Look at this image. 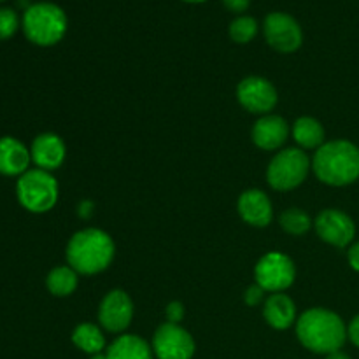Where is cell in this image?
<instances>
[{
    "label": "cell",
    "instance_id": "cell-1",
    "mask_svg": "<svg viewBox=\"0 0 359 359\" xmlns=\"http://www.w3.org/2000/svg\"><path fill=\"white\" fill-rule=\"evenodd\" d=\"M297 337L302 346L316 354L340 351L347 340V326L337 312L325 307H312L297 319Z\"/></svg>",
    "mask_w": 359,
    "mask_h": 359
},
{
    "label": "cell",
    "instance_id": "cell-2",
    "mask_svg": "<svg viewBox=\"0 0 359 359\" xmlns=\"http://www.w3.org/2000/svg\"><path fill=\"white\" fill-rule=\"evenodd\" d=\"M67 265L79 276H97L112 265L116 244L107 231L100 228H83L67 244Z\"/></svg>",
    "mask_w": 359,
    "mask_h": 359
},
{
    "label": "cell",
    "instance_id": "cell-3",
    "mask_svg": "<svg viewBox=\"0 0 359 359\" xmlns=\"http://www.w3.org/2000/svg\"><path fill=\"white\" fill-rule=\"evenodd\" d=\"M312 172L326 186L353 184L359 179V147L346 139L325 142L314 153Z\"/></svg>",
    "mask_w": 359,
    "mask_h": 359
},
{
    "label": "cell",
    "instance_id": "cell-4",
    "mask_svg": "<svg viewBox=\"0 0 359 359\" xmlns=\"http://www.w3.org/2000/svg\"><path fill=\"white\" fill-rule=\"evenodd\" d=\"M67 14L51 2L32 4L23 14V32L37 46H55L67 32Z\"/></svg>",
    "mask_w": 359,
    "mask_h": 359
},
{
    "label": "cell",
    "instance_id": "cell-5",
    "mask_svg": "<svg viewBox=\"0 0 359 359\" xmlns=\"http://www.w3.org/2000/svg\"><path fill=\"white\" fill-rule=\"evenodd\" d=\"M312 170V160L300 147H287L273 154L266 167V182L276 191H291L304 184Z\"/></svg>",
    "mask_w": 359,
    "mask_h": 359
},
{
    "label": "cell",
    "instance_id": "cell-6",
    "mask_svg": "<svg viewBox=\"0 0 359 359\" xmlns=\"http://www.w3.org/2000/svg\"><path fill=\"white\" fill-rule=\"evenodd\" d=\"M16 195L21 205L28 212H49L58 202V181L53 177L51 172L32 168V170H27L18 179Z\"/></svg>",
    "mask_w": 359,
    "mask_h": 359
},
{
    "label": "cell",
    "instance_id": "cell-7",
    "mask_svg": "<svg viewBox=\"0 0 359 359\" xmlns=\"http://www.w3.org/2000/svg\"><path fill=\"white\" fill-rule=\"evenodd\" d=\"M255 279L266 293H284L297 279V265L284 252L270 251L256 263Z\"/></svg>",
    "mask_w": 359,
    "mask_h": 359
},
{
    "label": "cell",
    "instance_id": "cell-8",
    "mask_svg": "<svg viewBox=\"0 0 359 359\" xmlns=\"http://www.w3.org/2000/svg\"><path fill=\"white\" fill-rule=\"evenodd\" d=\"M153 353L156 359H191L196 344L191 333L181 325L165 321L153 335Z\"/></svg>",
    "mask_w": 359,
    "mask_h": 359
},
{
    "label": "cell",
    "instance_id": "cell-9",
    "mask_svg": "<svg viewBox=\"0 0 359 359\" xmlns=\"http://www.w3.org/2000/svg\"><path fill=\"white\" fill-rule=\"evenodd\" d=\"M135 314L133 300L123 290H111L98 305V325L104 332L123 335L130 328Z\"/></svg>",
    "mask_w": 359,
    "mask_h": 359
},
{
    "label": "cell",
    "instance_id": "cell-10",
    "mask_svg": "<svg viewBox=\"0 0 359 359\" xmlns=\"http://www.w3.org/2000/svg\"><path fill=\"white\" fill-rule=\"evenodd\" d=\"M237 100L248 112L256 116L272 114L279 102V93L269 79L262 76H248L238 83Z\"/></svg>",
    "mask_w": 359,
    "mask_h": 359
},
{
    "label": "cell",
    "instance_id": "cell-11",
    "mask_svg": "<svg viewBox=\"0 0 359 359\" xmlns=\"http://www.w3.org/2000/svg\"><path fill=\"white\" fill-rule=\"evenodd\" d=\"M263 34L270 48L284 55L298 51L304 42L302 27L291 14L286 13H270L263 21Z\"/></svg>",
    "mask_w": 359,
    "mask_h": 359
},
{
    "label": "cell",
    "instance_id": "cell-12",
    "mask_svg": "<svg viewBox=\"0 0 359 359\" xmlns=\"http://www.w3.org/2000/svg\"><path fill=\"white\" fill-rule=\"evenodd\" d=\"M314 230L318 237L333 248H347L356 237L353 217L340 209H325L316 216Z\"/></svg>",
    "mask_w": 359,
    "mask_h": 359
},
{
    "label": "cell",
    "instance_id": "cell-13",
    "mask_svg": "<svg viewBox=\"0 0 359 359\" xmlns=\"http://www.w3.org/2000/svg\"><path fill=\"white\" fill-rule=\"evenodd\" d=\"M291 135V126L283 116H259L252 125L251 139L262 151H279Z\"/></svg>",
    "mask_w": 359,
    "mask_h": 359
},
{
    "label": "cell",
    "instance_id": "cell-14",
    "mask_svg": "<svg viewBox=\"0 0 359 359\" xmlns=\"http://www.w3.org/2000/svg\"><path fill=\"white\" fill-rule=\"evenodd\" d=\"M237 212L244 223L255 228H266L273 221V205L265 191L245 189L237 200Z\"/></svg>",
    "mask_w": 359,
    "mask_h": 359
},
{
    "label": "cell",
    "instance_id": "cell-15",
    "mask_svg": "<svg viewBox=\"0 0 359 359\" xmlns=\"http://www.w3.org/2000/svg\"><path fill=\"white\" fill-rule=\"evenodd\" d=\"M32 161L37 168L46 172H53L60 168L65 161L67 146L63 139L56 133H41L34 139L30 147Z\"/></svg>",
    "mask_w": 359,
    "mask_h": 359
},
{
    "label": "cell",
    "instance_id": "cell-16",
    "mask_svg": "<svg viewBox=\"0 0 359 359\" xmlns=\"http://www.w3.org/2000/svg\"><path fill=\"white\" fill-rule=\"evenodd\" d=\"M263 318L273 330H290L297 325V304L286 293H270L263 304Z\"/></svg>",
    "mask_w": 359,
    "mask_h": 359
},
{
    "label": "cell",
    "instance_id": "cell-17",
    "mask_svg": "<svg viewBox=\"0 0 359 359\" xmlns=\"http://www.w3.org/2000/svg\"><path fill=\"white\" fill-rule=\"evenodd\" d=\"M30 151L14 137H0V174L23 175L30 170Z\"/></svg>",
    "mask_w": 359,
    "mask_h": 359
},
{
    "label": "cell",
    "instance_id": "cell-18",
    "mask_svg": "<svg viewBox=\"0 0 359 359\" xmlns=\"http://www.w3.org/2000/svg\"><path fill=\"white\" fill-rule=\"evenodd\" d=\"M107 359H154L153 347L139 335L123 333L105 349Z\"/></svg>",
    "mask_w": 359,
    "mask_h": 359
},
{
    "label": "cell",
    "instance_id": "cell-19",
    "mask_svg": "<svg viewBox=\"0 0 359 359\" xmlns=\"http://www.w3.org/2000/svg\"><path fill=\"white\" fill-rule=\"evenodd\" d=\"M291 135H293L298 147L304 149L305 153L311 149L318 151L326 142L325 126L321 125V121L312 118V116H302V118H298L293 123Z\"/></svg>",
    "mask_w": 359,
    "mask_h": 359
},
{
    "label": "cell",
    "instance_id": "cell-20",
    "mask_svg": "<svg viewBox=\"0 0 359 359\" xmlns=\"http://www.w3.org/2000/svg\"><path fill=\"white\" fill-rule=\"evenodd\" d=\"M72 344L88 356L105 353L107 340H105L104 330L93 323H81L72 332Z\"/></svg>",
    "mask_w": 359,
    "mask_h": 359
},
{
    "label": "cell",
    "instance_id": "cell-21",
    "mask_svg": "<svg viewBox=\"0 0 359 359\" xmlns=\"http://www.w3.org/2000/svg\"><path fill=\"white\" fill-rule=\"evenodd\" d=\"M46 286H48V291L53 297H70L79 286V273L70 265L55 266L46 277Z\"/></svg>",
    "mask_w": 359,
    "mask_h": 359
},
{
    "label": "cell",
    "instance_id": "cell-22",
    "mask_svg": "<svg viewBox=\"0 0 359 359\" xmlns=\"http://www.w3.org/2000/svg\"><path fill=\"white\" fill-rule=\"evenodd\" d=\"M279 224L287 235L302 237L311 228H314V219L300 207H290V209H286L279 216Z\"/></svg>",
    "mask_w": 359,
    "mask_h": 359
},
{
    "label": "cell",
    "instance_id": "cell-23",
    "mask_svg": "<svg viewBox=\"0 0 359 359\" xmlns=\"http://www.w3.org/2000/svg\"><path fill=\"white\" fill-rule=\"evenodd\" d=\"M258 34V21L251 16H241L230 23V37L237 44H248Z\"/></svg>",
    "mask_w": 359,
    "mask_h": 359
},
{
    "label": "cell",
    "instance_id": "cell-24",
    "mask_svg": "<svg viewBox=\"0 0 359 359\" xmlns=\"http://www.w3.org/2000/svg\"><path fill=\"white\" fill-rule=\"evenodd\" d=\"M18 27H20L18 14L13 9L2 7L0 9V41H6V39L13 37L16 34Z\"/></svg>",
    "mask_w": 359,
    "mask_h": 359
},
{
    "label": "cell",
    "instance_id": "cell-25",
    "mask_svg": "<svg viewBox=\"0 0 359 359\" xmlns=\"http://www.w3.org/2000/svg\"><path fill=\"white\" fill-rule=\"evenodd\" d=\"M266 291L263 290L259 284H252V286H249L248 290H245L244 293V302L248 307H258V305H263L265 304L266 297H265Z\"/></svg>",
    "mask_w": 359,
    "mask_h": 359
},
{
    "label": "cell",
    "instance_id": "cell-26",
    "mask_svg": "<svg viewBox=\"0 0 359 359\" xmlns=\"http://www.w3.org/2000/svg\"><path fill=\"white\" fill-rule=\"evenodd\" d=\"M186 309L181 302H170L165 309V316H167L168 323H174V325H181V321L184 319Z\"/></svg>",
    "mask_w": 359,
    "mask_h": 359
},
{
    "label": "cell",
    "instance_id": "cell-27",
    "mask_svg": "<svg viewBox=\"0 0 359 359\" xmlns=\"http://www.w3.org/2000/svg\"><path fill=\"white\" fill-rule=\"evenodd\" d=\"M347 339H349L354 346L359 347V314L356 318H353V321L347 326Z\"/></svg>",
    "mask_w": 359,
    "mask_h": 359
},
{
    "label": "cell",
    "instance_id": "cell-28",
    "mask_svg": "<svg viewBox=\"0 0 359 359\" xmlns=\"http://www.w3.org/2000/svg\"><path fill=\"white\" fill-rule=\"evenodd\" d=\"M347 259H349V265L354 272H359V242L351 244L349 251H347Z\"/></svg>",
    "mask_w": 359,
    "mask_h": 359
},
{
    "label": "cell",
    "instance_id": "cell-29",
    "mask_svg": "<svg viewBox=\"0 0 359 359\" xmlns=\"http://www.w3.org/2000/svg\"><path fill=\"white\" fill-rule=\"evenodd\" d=\"M221 2H223L228 9L233 11V13H244L249 7V4H251V0H221Z\"/></svg>",
    "mask_w": 359,
    "mask_h": 359
},
{
    "label": "cell",
    "instance_id": "cell-30",
    "mask_svg": "<svg viewBox=\"0 0 359 359\" xmlns=\"http://www.w3.org/2000/svg\"><path fill=\"white\" fill-rule=\"evenodd\" d=\"M77 214H79V217H83V219H90V216L93 214V203L88 202V200L81 202L79 205H77Z\"/></svg>",
    "mask_w": 359,
    "mask_h": 359
},
{
    "label": "cell",
    "instance_id": "cell-31",
    "mask_svg": "<svg viewBox=\"0 0 359 359\" xmlns=\"http://www.w3.org/2000/svg\"><path fill=\"white\" fill-rule=\"evenodd\" d=\"M326 359H351V356H349V354L344 353L342 349H340V351H335V353L326 354Z\"/></svg>",
    "mask_w": 359,
    "mask_h": 359
},
{
    "label": "cell",
    "instance_id": "cell-32",
    "mask_svg": "<svg viewBox=\"0 0 359 359\" xmlns=\"http://www.w3.org/2000/svg\"><path fill=\"white\" fill-rule=\"evenodd\" d=\"M90 359H107V354H105V353L95 354V356H90Z\"/></svg>",
    "mask_w": 359,
    "mask_h": 359
},
{
    "label": "cell",
    "instance_id": "cell-33",
    "mask_svg": "<svg viewBox=\"0 0 359 359\" xmlns=\"http://www.w3.org/2000/svg\"><path fill=\"white\" fill-rule=\"evenodd\" d=\"M184 2H193V4H196V2H205V0H184Z\"/></svg>",
    "mask_w": 359,
    "mask_h": 359
},
{
    "label": "cell",
    "instance_id": "cell-34",
    "mask_svg": "<svg viewBox=\"0 0 359 359\" xmlns=\"http://www.w3.org/2000/svg\"><path fill=\"white\" fill-rule=\"evenodd\" d=\"M0 2H2V0H0Z\"/></svg>",
    "mask_w": 359,
    "mask_h": 359
}]
</instances>
